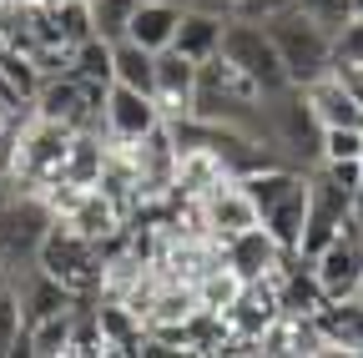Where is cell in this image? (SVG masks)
<instances>
[{
  "instance_id": "cell-1",
  "label": "cell",
  "mask_w": 363,
  "mask_h": 358,
  "mask_svg": "<svg viewBox=\"0 0 363 358\" xmlns=\"http://www.w3.org/2000/svg\"><path fill=\"white\" fill-rule=\"evenodd\" d=\"M66 152H71V126H56V121H40L30 116L16 137V152H11V172L30 192H40L51 202L66 182Z\"/></svg>"
},
{
  "instance_id": "cell-2",
  "label": "cell",
  "mask_w": 363,
  "mask_h": 358,
  "mask_svg": "<svg viewBox=\"0 0 363 358\" xmlns=\"http://www.w3.org/2000/svg\"><path fill=\"white\" fill-rule=\"evenodd\" d=\"M51 222H56V207L40 192H30L26 182L0 202V267H6V278L16 273V267L35 262L45 233H51Z\"/></svg>"
},
{
  "instance_id": "cell-3",
  "label": "cell",
  "mask_w": 363,
  "mask_h": 358,
  "mask_svg": "<svg viewBox=\"0 0 363 358\" xmlns=\"http://www.w3.org/2000/svg\"><path fill=\"white\" fill-rule=\"evenodd\" d=\"M267 35H272V46H278L293 86H308V81H318V76L333 71V35L318 26V21H308L298 6L283 11V16H272L267 21Z\"/></svg>"
},
{
  "instance_id": "cell-4",
  "label": "cell",
  "mask_w": 363,
  "mask_h": 358,
  "mask_svg": "<svg viewBox=\"0 0 363 358\" xmlns=\"http://www.w3.org/2000/svg\"><path fill=\"white\" fill-rule=\"evenodd\" d=\"M35 262L56 283H66L71 298H96V288H101V247L91 242V237H81V233H71L61 217L51 222V233H45Z\"/></svg>"
},
{
  "instance_id": "cell-5",
  "label": "cell",
  "mask_w": 363,
  "mask_h": 358,
  "mask_svg": "<svg viewBox=\"0 0 363 358\" xmlns=\"http://www.w3.org/2000/svg\"><path fill=\"white\" fill-rule=\"evenodd\" d=\"M222 56L233 61L238 71H247L267 96L293 86V81H288V66H283V56H278V46H272V35H267L262 21L227 16V26H222Z\"/></svg>"
},
{
  "instance_id": "cell-6",
  "label": "cell",
  "mask_w": 363,
  "mask_h": 358,
  "mask_svg": "<svg viewBox=\"0 0 363 358\" xmlns=\"http://www.w3.org/2000/svg\"><path fill=\"white\" fill-rule=\"evenodd\" d=\"M353 217H358L353 192H348L343 182H333L323 167H313V172H308V217H303V242H298V252H303V257H318V252L328 247V237L343 233Z\"/></svg>"
},
{
  "instance_id": "cell-7",
  "label": "cell",
  "mask_w": 363,
  "mask_h": 358,
  "mask_svg": "<svg viewBox=\"0 0 363 358\" xmlns=\"http://www.w3.org/2000/svg\"><path fill=\"white\" fill-rule=\"evenodd\" d=\"M283 273V267H278ZM278 273H267V278H252L242 283L238 303L222 313V328H227V343H257L272 323H278V313H283V293H278ZM222 343V353H227Z\"/></svg>"
},
{
  "instance_id": "cell-8",
  "label": "cell",
  "mask_w": 363,
  "mask_h": 358,
  "mask_svg": "<svg viewBox=\"0 0 363 358\" xmlns=\"http://www.w3.org/2000/svg\"><path fill=\"white\" fill-rule=\"evenodd\" d=\"M51 207H56V217L66 222L71 233H81V237H91V242H111L121 228H126V212L101 192V187H66V192H56L51 197Z\"/></svg>"
},
{
  "instance_id": "cell-9",
  "label": "cell",
  "mask_w": 363,
  "mask_h": 358,
  "mask_svg": "<svg viewBox=\"0 0 363 358\" xmlns=\"http://www.w3.org/2000/svg\"><path fill=\"white\" fill-rule=\"evenodd\" d=\"M192 207H197V217H202V233L217 237V242H227V237H238V233H247V228H257V222H262L257 202H252L247 187H242V177H222V182L207 187Z\"/></svg>"
},
{
  "instance_id": "cell-10",
  "label": "cell",
  "mask_w": 363,
  "mask_h": 358,
  "mask_svg": "<svg viewBox=\"0 0 363 358\" xmlns=\"http://www.w3.org/2000/svg\"><path fill=\"white\" fill-rule=\"evenodd\" d=\"M313 273L328 298H353L363 283V217H353L343 233L328 237V247L313 257Z\"/></svg>"
},
{
  "instance_id": "cell-11",
  "label": "cell",
  "mask_w": 363,
  "mask_h": 358,
  "mask_svg": "<svg viewBox=\"0 0 363 358\" xmlns=\"http://www.w3.org/2000/svg\"><path fill=\"white\" fill-rule=\"evenodd\" d=\"M152 101L162 106V121H182L192 116L197 101V61H187L182 51H157V76H152Z\"/></svg>"
},
{
  "instance_id": "cell-12",
  "label": "cell",
  "mask_w": 363,
  "mask_h": 358,
  "mask_svg": "<svg viewBox=\"0 0 363 358\" xmlns=\"http://www.w3.org/2000/svg\"><path fill=\"white\" fill-rule=\"evenodd\" d=\"M101 111H106V137L111 142H142L152 126H162V106L147 91L121 86V81L106 86V106Z\"/></svg>"
},
{
  "instance_id": "cell-13",
  "label": "cell",
  "mask_w": 363,
  "mask_h": 358,
  "mask_svg": "<svg viewBox=\"0 0 363 358\" xmlns=\"http://www.w3.org/2000/svg\"><path fill=\"white\" fill-rule=\"evenodd\" d=\"M288 257H293V252H288L278 237H272V233L262 228V222L222 242V262L233 267V273H238L242 283H252V278H267V273H278V267H283Z\"/></svg>"
},
{
  "instance_id": "cell-14",
  "label": "cell",
  "mask_w": 363,
  "mask_h": 358,
  "mask_svg": "<svg viewBox=\"0 0 363 358\" xmlns=\"http://www.w3.org/2000/svg\"><path fill=\"white\" fill-rule=\"evenodd\" d=\"M298 91H303V101L313 106V116L323 121V126H363V106L353 101V91L343 86L338 71H328V76L298 86Z\"/></svg>"
},
{
  "instance_id": "cell-15",
  "label": "cell",
  "mask_w": 363,
  "mask_h": 358,
  "mask_svg": "<svg viewBox=\"0 0 363 358\" xmlns=\"http://www.w3.org/2000/svg\"><path fill=\"white\" fill-rule=\"evenodd\" d=\"M96 323H101V353H136L142 358V343H147L142 313H131L116 298H96Z\"/></svg>"
},
{
  "instance_id": "cell-16",
  "label": "cell",
  "mask_w": 363,
  "mask_h": 358,
  "mask_svg": "<svg viewBox=\"0 0 363 358\" xmlns=\"http://www.w3.org/2000/svg\"><path fill=\"white\" fill-rule=\"evenodd\" d=\"M313 318L328 338V353H363V303L358 298H328Z\"/></svg>"
},
{
  "instance_id": "cell-17",
  "label": "cell",
  "mask_w": 363,
  "mask_h": 358,
  "mask_svg": "<svg viewBox=\"0 0 363 358\" xmlns=\"http://www.w3.org/2000/svg\"><path fill=\"white\" fill-rule=\"evenodd\" d=\"M222 26H227V16H212V11H197V6H187L182 11V21H177V35H172V51H182L187 61H207V56H217L222 51Z\"/></svg>"
},
{
  "instance_id": "cell-18",
  "label": "cell",
  "mask_w": 363,
  "mask_h": 358,
  "mask_svg": "<svg viewBox=\"0 0 363 358\" xmlns=\"http://www.w3.org/2000/svg\"><path fill=\"white\" fill-rule=\"evenodd\" d=\"M182 11H187V6H172V0H136L126 35H131V40H142L147 51H167V46H172V35H177Z\"/></svg>"
},
{
  "instance_id": "cell-19",
  "label": "cell",
  "mask_w": 363,
  "mask_h": 358,
  "mask_svg": "<svg viewBox=\"0 0 363 358\" xmlns=\"http://www.w3.org/2000/svg\"><path fill=\"white\" fill-rule=\"evenodd\" d=\"M71 323H76V303L61 308V313H45V318H35V323H26L21 353H35V358H71Z\"/></svg>"
},
{
  "instance_id": "cell-20",
  "label": "cell",
  "mask_w": 363,
  "mask_h": 358,
  "mask_svg": "<svg viewBox=\"0 0 363 358\" xmlns=\"http://www.w3.org/2000/svg\"><path fill=\"white\" fill-rule=\"evenodd\" d=\"M303 217H308V177H303L288 197H278V202L262 212V228L278 237L288 252H298V242H303Z\"/></svg>"
},
{
  "instance_id": "cell-21",
  "label": "cell",
  "mask_w": 363,
  "mask_h": 358,
  "mask_svg": "<svg viewBox=\"0 0 363 358\" xmlns=\"http://www.w3.org/2000/svg\"><path fill=\"white\" fill-rule=\"evenodd\" d=\"M152 76H157V51H147L142 40H111V81L121 86H136V91H147L152 96Z\"/></svg>"
},
{
  "instance_id": "cell-22",
  "label": "cell",
  "mask_w": 363,
  "mask_h": 358,
  "mask_svg": "<svg viewBox=\"0 0 363 358\" xmlns=\"http://www.w3.org/2000/svg\"><path fill=\"white\" fill-rule=\"evenodd\" d=\"M238 293H242V278H238L227 262H212L207 273L197 278V298H202V308H207V313H217V318L238 303Z\"/></svg>"
},
{
  "instance_id": "cell-23",
  "label": "cell",
  "mask_w": 363,
  "mask_h": 358,
  "mask_svg": "<svg viewBox=\"0 0 363 358\" xmlns=\"http://www.w3.org/2000/svg\"><path fill=\"white\" fill-rule=\"evenodd\" d=\"M71 71H76L81 81H101V86H111V40L86 35L81 46H76V56H71Z\"/></svg>"
},
{
  "instance_id": "cell-24",
  "label": "cell",
  "mask_w": 363,
  "mask_h": 358,
  "mask_svg": "<svg viewBox=\"0 0 363 358\" xmlns=\"http://www.w3.org/2000/svg\"><path fill=\"white\" fill-rule=\"evenodd\" d=\"M86 11H91V30H96L101 40H121L126 26H131L136 0H86Z\"/></svg>"
},
{
  "instance_id": "cell-25",
  "label": "cell",
  "mask_w": 363,
  "mask_h": 358,
  "mask_svg": "<svg viewBox=\"0 0 363 358\" xmlns=\"http://www.w3.org/2000/svg\"><path fill=\"white\" fill-rule=\"evenodd\" d=\"M21 338H26V308H21V293L6 278L0 283V353H21Z\"/></svg>"
},
{
  "instance_id": "cell-26",
  "label": "cell",
  "mask_w": 363,
  "mask_h": 358,
  "mask_svg": "<svg viewBox=\"0 0 363 358\" xmlns=\"http://www.w3.org/2000/svg\"><path fill=\"white\" fill-rule=\"evenodd\" d=\"M298 11H303L308 21H318L328 35H338V30L358 16V0H298Z\"/></svg>"
},
{
  "instance_id": "cell-27",
  "label": "cell",
  "mask_w": 363,
  "mask_h": 358,
  "mask_svg": "<svg viewBox=\"0 0 363 358\" xmlns=\"http://www.w3.org/2000/svg\"><path fill=\"white\" fill-rule=\"evenodd\" d=\"M363 152V126H323V162H343Z\"/></svg>"
},
{
  "instance_id": "cell-28",
  "label": "cell",
  "mask_w": 363,
  "mask_h": 358,
  "mask_svg": "<svg viewBox=\"0 0 363 358\" xmlns=\"http://www.w3.org/2000/svg\"><path fill=\"white\" fill-rule=\"evenodd\" d=\"M338 66H363V16H353L338 35H333V71Z\"/></svg>"
},
{
  "instance_id": "cell-29",
  "label": "cell",
  "mask_w": 363,
  "mask_h": 358,
  "mask_svg": "<svg viewBox=\"0 0 363 358\" xmlns=\"http://www.w3.org/2000/svg\"><path fill=\"white\" fill-rule=\"evenodd\" d=\"M298 0H238V11L233 16H242V21H272V16H283V11H293Z\"/></svg>"
},
{
  "instance_id": "cell-30",
  "label": "cell",
  "mask_w": 363,
  "mask_h": 358,
  "mask_svg": "<svg viewBox=\"0 0 363 358\" xmlns=\"http://www.w3.org/2000/svg\"><path fill=\"white\" fill-rule=\"evenodd\" d=\"M338 76H343L348 91H353V101L363 106V66H338Z\"/></svg>"
},
{
  "instance_id": "cell-31",
  "label": "cell",
  "mask_w": 363,
  "mask_h": 358,
  "mask_svg": "<svg viewBox=\"0 0 363 358\" xmlns=\"http://www.w3.org/2000/svg\"><path fill=\"white\" fill-rule=\"evenodd\" d=\"M197 11H212V16H233L238 11V0H192Z\"/></svg>"
},
{
  "instance_id": "cell-32",
  "label": "cell",
  "mask_w": 363,
  "mask_h": 358,
  "mask_svg": "<svg viewBox=\"0 0 363 358\" xmlns=\"http://www.w3.org/2000/svg\"><path fill=\"white\" fill-rule=\"evenodd\" d=\"M358 217H363V152H358Z\"/></svg>"
},
{
  "instance_id": "cell-33",
  "label": "cell",
  "mask_w": 363,
  "mask_h": 358,
  "mask_svg": "<svg viewBox=\"0 0 363 358\" xmlns=\"http://www.w3.org/2000/svg\"><path fill=\"white\" fill-rule=\"evenodd\" d=\"M26 6H56V0H26Z\"/></svg>"
},
{
  "instance_id": "cell-34",
  "label": "cell",
  "mask_w": 363,
  "mask_h": 358,
  "mask_svg": "<svg viewBox=\"0 0 363 358\" xmlns=\"http://www.w3.org/2000/svg\"><path fill=\"white\" fill-rule=\"evenodd\" d=\"M353 298H358V303H363V283H358V293H353Z\"/></svg>"
},
{
  "instance_id": "cell-35",
  "label": "cell",
  "mask_w": 363,
  "mask_h": 358,
  "mask_svg": "<svg viewBox=\"0 0 363 358\" xmlns=\"http://www.w3.org/2000/svg\"><path fill=\"white\" fill-rule=\"evenodd\" d=\"M172 6H192V0H172Z\"/></svg>"
},
{
  "instance_id": "cell-36",
  "label": "cell",
  "mask_w": 363,
  "mask_h": 358,
  "mask_svg": "<svg viewBox=\"0 0 363 358\" xmlns=\"http://www.w3.org/2000/svg\"><path fill=\"white\" fill-rule=\"evenodd\" d=\"M0 283H6V267H0Z\"/></svg>"
}]
</instances>
